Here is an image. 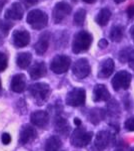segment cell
<instances>
[{
	"instance_id": "1",
	"label": "cell",
	"mask_w": 134,
	"mask_h": 151,
	"mask_svg": "<svg viewBox=\"0 0 134 151\" xmlns=\"http://www.w3.org/2000/svg\"><path fill=\"white\" fill-rule=\"evenodd\" d=\"M92 43V35L85 30L77 32L74 36L72 43V50L75 53L85 52L90 47Z\"/></svg>"
},
{
	"instance_id": "2",
	"label": "cell",
	"mask_w": 134,
	"mask_h": 151,
	"mask_svg": "<svg viewBox=\"0 0 134 151\" xmlns=\"http://www.w3.org/2000/svg\"><path fill=\"white\" fill-rule=\"evenodd\" d=\"M27 23L31 25L34 29H43L47 25L48 17L45 12L39 10V9H34L30 11L27 15Z\"/></svg>"
},
{
	"instance_id": "3",
	"label": "cell",
	"mask_w": 134,
	"mask_h": 151,
	"mask_svg": "<svg viewBox=\"0 0 134 151\" xmlns=\"http://www.w3.org/2000/svg\"><path fill=\"white\" fill-rule=\"evenodd\" d=\"M92 132H88L83 127L78 126L74 130V132L71 135V143L75 147H84V146L88 145L90 141L92 140Z\"/></svg>"
},
{
	"instance_id": "4",
	"label": "cell",
	"mask_w": 134,
	"mask_h": 151,
	"mask_svg": "<svg viewBox=\"0 0 134 151\" xmlns=\"http://www.w3.org/2000/svg\"><path fill=\"white\" fill-rule=\"evenodd\" d=\"M70 64H71V60H70L69 57L67 55H56V57L51 60L50 64V69L53 73L55 74H64L66 73L68 69L70 67Z\"/></svg>"
},
{
	"instance_id": "5",
	"label": "cell",
	"mask_w": 134,
	"mask_h": 151,
	"mask_svg": "<svg viewBox=\"0 0 134 151\" xmlns=\"http://www.w3.org/2000/svg\"><path fill=\"white\" fill-rule=\"evenodd\" d=\"M29 91H30V94L32 95L33 98L38 102V104H41L49 96L50 88L47 84H44V83H37V84H34L29 88Z\"/></svg>"
},
{
	"instance_id": "6",
	"label": "cell",
	"mask_w": 134,
	"mask_h": 151,
	"mask_svg": "<svg viewBox=\"0 0 134 151\" xmlns=\"http://www.w3.org/2000/svg\"><path fill=\"white\" fill-rule=\"evenodd\" d=\"M132 76L126 70H120L114 76L112 79V87L115 91H119L120 89L127 90L131 84Z\"/></svg>"
},
{
	"instance_id": "7",
	"label": "cell",
	"mask_w": 134,
	"mask_h": 151,
	"mask_svg": "<svg viewBox=\"0 0 134 151\" xmlns=\"http://www.w3.org/2000/svg\"><path fill=\"white\" fill-rule=\"evenodd\" d=\"M85 99H86L85 90L80 89V88H76V89L71 90L67 94L66 104L71 107H79L82 106L85 103Z\"/></svg>"
},
{
	"instance_id": "8",
	"label": "cell",
	"mask_w": 134,
	"mask_h": 151,
	"mask_svg": "<svg viewBox=\"0 0 134 151\" xmlns=\"http://www.w3.org/2000/svg\"><path fill=\"white\" fill-rule=\"evenodd\" d=\"M71 12V6L66 2H58L53 9V20L55 23H60Z\"/></svg>"
},
{
	"instance_id": "9",
	"label": "cell",
	"mask_w": 134,
	"mask_h": 151,
	"mask_svg": "<svg viewBox=\"0 0 134 151\" xmlns=\"http://www.w3.org/2000/svg\"><path fill=\"white\" fill-rule=\"evenodd\" d=\"M73 75L77 79H84L90 74V65L86 58H80L73 65Z\"/></svg>"
},
{
	"instance_id": "10",
	"label": "cell",
	"mask_w": 134,
	"mask_h": 151,
	"mask_svg": "<svg viewBox=\"0 0 134 151\" xmlns=\"http://www.w3.org/2000/svg\"><path fill=\"white\" fill-rule=\"evenodd\" d=\"M12 41L16 47H24L30 42V35L26 30H15L12 35Z\"/></svg>"
},
{
	"instance_id": "11",
	"label": "cell",
	"mask_w": 134,
	"mask_h": 151,
	"mask_svg": "<svg viewBox=\"0 0 134 151\" xmlns=\"http://www.w3.org/2000/svg\"><path fill=\"white\" fill-rule=\"evenodd\" d=\"M110 140H111V135L108 131H100V132L97 133L96 137H95V141H94L95 148L98 151L104 150L109 145Z\"/></svg>"
},
{
	"instance_id": "12",
	"label": "cell",
	"mask_w": 134,
	"mask_h": 151,
	"mask_svg": "<svg viewBox=\"0 0 134 151\" xmlns=\"http://www.w3.org/2000/svg\"><path fill=\"white\" fill-rule=\"evenodd\" d=\"M5 18L9 20H19L23 16V8L20 3L15 2L5 11Z\"/></svg>"
},
{
	"instance_id": "13",
	"label": "cell",
	"mask_w": 134,
	"mask_h": 151,
	"mask_svg": "<svg viewBox=\"0 0 134 151\" xmlns=\"http://www.w3.org/2000/svg\"><path fill=\"white\" fill-rule=\"evenodd\" d=\"M31 123L37 127H45L49 121V115L46 111H36L31 114Z\"/></svg>"
},
{
	"instance_id": "14",
	"label": "cell",
	"mask_w": 134,
	"mask_h": 151,
	"mask_svg": "<svg viewBox=\"0 0 134 151\" xmlns=\"http://www.w3.org/2000/svg\"><path fill=\"white\" fill-rule=\"evenodd\" d=\"M36 130L34 129L32 126L25 125L24 127L21 129L20 136H19V142L22 145L27 144L30 141H32L34 138L36 137Z\"/></svg>"
},
{
	"instance_id": "15",
	"label": "cell",
	"mask_w": 134,
	"mask_h": 151,
	"mask_svg": "<svg viewBox=\"0 0 134 151\" xmlns=\"http://www.w3.org/2000/svg\"><path fill=\"white\" fill-rule=\"evenodd\" d=\"M110 99V93L104 85H96L93 89V101H108Z\"/></svg>"
},
{
	"instance_id": "16",
	"label": "cell",
	"mask_w": 134,
	"mask_h": 151,
	"mask_svg": "<svg viewBox=\"0 0 134 151\" xmlns=\"http://www.w3.org/2000/svg\"><path fill=\"white\" fill-rule=\"evenodd\" d=\"M114 70V62L112 58H107L103 60L100 65L98 72V77L101 79H106V78L110 77L111 74Z\"/></svg>"
},
{
	"instance_id": "17",
	"label": "cell",
	"mask_w": 134,
	"mask_h": 151,
	"mask_svg": "<svg viewBox=\"0 0 134 151\" xmlns=\"http://www.w3.org/2000/svg\"><path fill=\"white\" fill-rule=\"evenodd\" d=\"M26 87V81H25V76L22 74L15 75L11 80L10 88L13 92L15 93H21L25 90Z\"/></svg>"
},
{
	"instance_id": "18",
	"label": "cell",
	"mask_w": 134,
	"mask_h": 151,
	"mask_svg": "<svg viewBox=\"0 0 134 151\" xmlns=\"http://www.w3.org/2000/svg\"><path fill=\"white\" fill-rule=\"evenodd\" d=\"M45 75H46V65L42 62L36 63L30 70V77L33 80L40 79V78L44 77Z\"/></svg>"
},
{
	"instance_id": "19",
	"label": "cell",
	"mask_w": 134,
	"mask_h": 151,
	"mask_svg": "<svg viewBox=\"0 0 134 151\" xmlns=\"http://www.w3.org/2000/svg\"><path fill=\"white\" fill-rule=\"evenodd\" d=\"M62 142L57 136H51L45 144V151H62Z\"/></svg>"
},
{
	"instance_id": "20",
	"label": "cell",
	"mask_w": 134,
	"mask_h": 151,
	"mask_svg": "<svg viewBox=\"0 0 134 151\" xmlns=\"http://www.w3.org/2000/svg\"><path fill=\"white\" fill-rule=\"evenodd\" d=\"M48 35H43L40 36L39 40L36 42V45H34V48H35V52L38 53V55H43L48 48Z\"/></svg>"
},
{
	"instance_id": "21",
	"label": "cell",
	"mask_w": 134,
	"mask_h": 151,
	"mask_svg": "<svg viewBox=\"0 0 134 151\" xmlns=\"http://www.w3.org/2000/svg\"><path fill=\"white\" fill-rule=\"evenodd\" d=\"M31 53L30 52H21L17 55L16 63L17 65L21 69H26L31 63Z\"/></svg>"
},
{
	"instance_id": "22",
	"label": "cell",
	"mask_w": 134,
	"mask_h": 151,
	"mask_svg": "<svg viewBox=\"0 0 134 151\" xmlns=\"http://www.w3.org/2000/svg\"><path fill=\"white\" fill-rule=\"evenodd\" d=\"M111 17V11L108 8H102L96 16V22L101 26L106 25Z\"/></svg>"
},
{
	"instance_id": "23",
	"label": "cell",
	"mask_w": 134,
	"mask_h": 151,
	"mask_svg": "<svg viewBox=\"0 0 134 151\" xmlns=\"http://www.w3.org/2000/svg\"><path fill=\"white\" fill-rule=\"evenodd\" d=\"M123 35H124V31H123L122 26L115 25L111 28L109 37H110V40L113 41V42H119V41H121V40L123 38Z\"/></svg>"
},
{
	"instance_id": "24",
	"label": "cell",
	"mask_w": 134,
	"mask_h": 151,
	"mask_svg": "<svg viewBox=\"0 0 134 151\" xmlns=\"http://www.w3.org/2000/svg\"><path fill=\"white\" fill-rule=\"evenodd\" d=\"M104 115H105V113L102 109H94L90 113V121L94 124H97L101 120H103Z\"/></svg>"
},
{
	"instance_id": "25",
	"label": "cell",
	"mask_w": 134,
	"mask_h": 151,
	"mask_svg": "<svg viewBox=\"0 0 134 151\" xmlns=\"http://www.w3.org/2000/svg\"><path fill=\"white\" fill-rule=\"evenodd\" d=\"M85 16H86V11L84 9H79L76 11L74 15V24L77 26H82L85 20Z\"/></svg>"
},
{
	"instance_id": "26",
	"label": "cell",
	"mask_w": 134,
	"mask_h": 151,
	"mask_svg": "<svg viewBox=\"0 0 134 151\" xmlns=\"http://www.w3.org/2000/svg\"><path fill=\"white\" fill-rule=\"evenodd\" d=\"M69 130V126L66 120H64L63 118H59L56 123V131L59 133H66Z\"/></svg>"
},
{
	"instance_id": "27",
	"label": "cell",
	"mask_w": 134,
	"mask_h": 151,
	"mask_svg": "<svg viewBox=\"0 0 134 151\" xmlns=\"http://www.w3.org/2000/svg\"><path fill=\"white\" fill-rule=\"evenodd\" d=\"M131 52V48H124L119 53V60H120L122 64L124 63L128 62V58H129V53Z\"/></svg>"
},
{
	"instance_id": "28",
	"label": "cell",
	"mask_w": 134,
	"mask_h": 151,
	"mask_svg": "<svg viewBox=\"0 0 134 151\" xmlns=\"http://www.w3.org/2000/svg\"><path fill=\"white\" fill-rule=\"evenodd\" d=\"M7 68V57L3 52H0V72H3Z\"/></svg>"
},
{
	"instance_id": "29",
	"label": "cell",
	"mask_w": 134,
	"mask_h": 151,
	"mask_svg": "<svg viewBox=\"0 0 134 151\" xmlns=\"http://www.w3.org/2000/svg\"><path fill=\"white\" fill-rule=\"evenodd\" d=\"M124 127L128 131H134V117L128 118L124 123Z\"/></svg>"
},
{
	"instance_id": "30",
	"label": "cell",
	"mask_w": 134,
	"mask_h": 151,
	"mask_svg": "<svg viewBox=\"0 0 134 151\" xmlns=\"http://www.w3.org/2000/svg\"><path fill=\"white\" fill-rule=\"evenodd\" d=\"M12 26V23H7V22H3V21H1L0 22V30L2 31V32H4V35H7L9 31V29Z\"/></svg>"
},
{
	"instance_id": "31",
	"label": "cell",
	"mask_w": 134,
	"mask_h": 151,
	"mask_svg": "<svg viewBox=\"0 0 134 151\" xmlns=\"http://www.w3.org/2000/svg\"><path fill=\"white\" fill-rule=\"evenodd\" d=\"M1 140H2V143L3 144H9L10 143V141H11V136L9 135L8 133H3L2 134V136H1Z\"/></svg>"
},
{
	"instance_id": "32",
	"label": "cell",
	"mask_w": 134,
	"mask_h": 151,
	"mask_svg": "<svg viewBox=\"0 0 134 151\" xmlns=\"http://www.w3.org/2000/svg\"><path fill=\"white\" fill-rule=\"evenodd\" d=\"M126 12H127V15H128L129 18L134 17V5L133 4H131V5H129L127 7V10H126Z\"/></svg>"
},
{
	"instance_id": "33",
	"label": "cell",
	"mask_w": 134,
	"mask_h": 151,
	"mask_svg": "<svg viewBox=\"0 0 134 151\" xmlns=\"http://www.w3.org/2000/svg\"><path fill=\"white\" fill-rule=\"evenodd\" d=\"M129 65L131 68H134V50H131L130 53H129V58H128Z\"/></svg>"
},
{
	"instance_id": "34",
	"label": "cell",
	"mask_w": 134,
	"mask_h": 151,
	"mask_svg": "<svg viewBox=\"0 0 134 151\" xmlns=\"http://www.w3.org/2000/svg\"><path fill=\"white\" fill-rule=\"evenodd\" d=\"M98 45H99V47H100V48H105L107 45H108V41L103 38V40H101L98 42Z\"/></svg>"
},
{
	"instance_id": "35",
	"label": "cell",
	"mask_w": 134,
	"mask_h": 151,
	"mask_svg": "<svg viewBox=\"0 0 134 151\" xmlns=\"http://www.w3.org/2000/svg\"><path fill=\"white\" fill-rule=\"evenodd\" d=\"M26 2H27L28 4H30V5H33V4H36L38 2V0H25Z\"/></svg>"
},
{
	"instance_id": "36",
	"label": "cell",
	"mask_w": 134,
	"mask_h": 151,
	"mask_svg": "<svg viewBox=\"0 0 134 151\" xmlns=\"http://www.w3.org/2000/svg\"><path fill=\"white\" fill-rule=\"evenodd\" d=\"M74 123L76 124L77 126H81V121H80L78 118H75L74 119Z\"/></svg>"
},
{
	"instance_id": "37",
	"label": "cell",
	"mask_w": 134,
	"mask_h": 151,
	"mask_svg": "<svg viewBox=\"0 0 134 151\" xmlns=\"http://www.w3.org/2000/svg\"><path fill=\"white\" fill-rule=\"evenodd\" d=\"M130 33H131V37H132V40H133V42H134V25L130 29Z\"/></svg>"
},
{
	"instance_id": "38",
	"label": "cell",
	"mask_w": 134,
	"mask_h": 151,
	"mask_svg": "<svg viewBox=\"0 0 134 151\" xmlns=\"http://www.w3.org/2000/svg\"><path fill=\"white\" fill-rule=\"evenodd\" d=\"M84 2H86V3H89V4H91V3H94L96 0H83Z\"/></svg>"
},
{
	"instance_id": "39",
	"label": "cell",
	"mask_w": 134,
	"mask_h": 151,
	"mask_svg": "<svg viewBox=\"0 0 134 151\" xmlns=\"http://www.w3.org/2000/svg\"><path fill=\"white\" fill-rule=\"evenodd\" d=\"M114 1H115V3H121V2L125 1V0H114Z\"/></svg>"
},
{
	"instance_id": "40",
	"label": "cell",
	"mask_w": 134,
	"mask_h": 151,
	"mask_svg": "<svg viewBox=\"0 0 134 151\" xmlns=\"http://www.w3.org/2000/svg\"><path fill=\"white\" fill-rule=\"evenodd\" d=\"M115 151H123L122 149H117V150H115Z\"/></svg>"
},
{
	"instance_id": "41",
	"label": "cell",
	"mask_w": 134,
	"mask_h": 151,
	"mask_svg": "<svg viewBox=\"0 0 134 151\" xmlns=\"http://www.w3.org/2000/svg\"><path fill=\"white\" fill-rule=\"evenodd\" d=\"M0 90H1V81H0Z\"/></svg>"
},
{
	"instance_id": "42",
	"label": "cell",
	"mask_w": 134,
	"mask_h": 151,
	"mask_svg": "<svg viewBox=\"0 0 134 151\" xmlns=\"http://www.w3.org/2000/svg\"><path fill=\"white\" fill-rule=\"evenodd\" d=\"M131 151H134V148H133V149H132V150H131Z\"/></svg>"
},
{
	"instance_id": "43",
	"label": "cell",
	"mask_w": 134,
	"mask_h": 151,
	"mask_svg": "<svg viewBox=\"0 0 134 151\" xmlns=\"http://www.w3.org/2000/svg\"><path fill=\"white\" fill-rule=\"evenodd\" d=\"M73 1H76V0H73Z\"/></svg>"
}]
</instances>
